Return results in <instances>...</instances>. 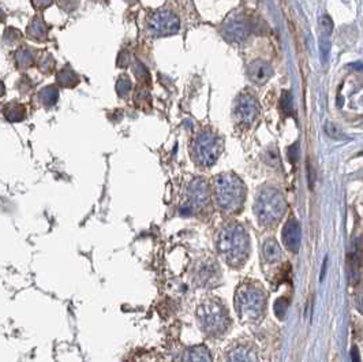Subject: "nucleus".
Instances as JSON below:
<instances>
[{
	"label": "nucleus",
	"instance_id": "f257e3e1",
	"mask_svg": "<svg viewBox=\"0 0 363 362\" xmlns=\"http://www.w3.org/2000/svg\"><path fill=\"white\" fill-rule=\"evenodd\" d=\"M216 248L220 257L227 264L233 268H239L249 257L250 238L240 224L228 223L218 231Z\"/></svg>",
	"mask_w": 363,
	"mask_h": 362
},
{
	"label": "nucleus",
	"instance_id": "f03ea898",
	"mask_svg": "<svg viewBox=\"0 0 363 362\" xmlns=\"http://www.w3.org/2000/svg\"><path fill=\"white\" fill-rule=\"evenodd\" d=\"M266 306V294L262 286L255 282H246L239 286L235 295L236 313L243 321H259Z\"/></svg>",
	"mask_w": 363,
	"mask_h": 362
},
{
	"label": "nucleus",
	"instance_id": "7ed1b4c3",
	"mask_svg": "<svg viewBox=\"0 0 363 362\" xmlns=\"http://www.w3.org/2000/svg\"><path fill=\"white\" fill-rule=\"evenodd\" d=\"M214 194L218 208L227 213L238 212L246 197L244 185L233 174H221L214 179Z\"/></svg>",
	"mask_w": 363,
	"mask_h": 362
},
{
	"label": "nucleus",
	"instance_id": "20e7f679",
	"mask_svg": "<svg viewBox=\"0 0 363 362\" xmlns=\"http://www.w3.org/2000/svg\"><path fill=\"white\" fill-rule=\"evenodd\" d=\"M198 324L207 337H221L229 327V316L225 306L216 298L203 302L197 311Z\"/></svg>",
	"mask_w": 363,
	"mask_h": 362
},
{
	"label": "nucleus",
	"instance_id": "39448f33",
	"mask_svg": "<svg viewBox=\"0 0 363 362\" xmlns=\"http://www.w3.org/2000/svg\"><path fill=\"white\" fill-rule=\"evenodd\" d=\"M285 200L275 187H265L257 196L254 211L259 223L264 226H275L280 222L285 212Z\"/></svg>",
	"mask_w": 363,
	"mask_h": 362
},
{
	"label": "nucleus",
	"instance_id": "423d86ee",
	"mask_svg": "<svg viewBox=\"0 0 363 362\" xmlns=\"http://www.w3.org/2000/svg\"><path fill=\"white\" fill-rule=\"evenodd\" d=\"M221 152V142L212 133H203L194 144V159L201 166H212Z\"/></svg>",
	"mask_w": 363,
	"mask_h": 362
},
{
	"label": "nucleus",
	"instance_id": "0eeeda50",
	"mask_svg": "<svg viewBox=\"0 0 363 362\" xmlns=\"http://www.w3.org/2000/svg\"><path fill=\"white\" fill-rule=\"evenodd\" d=\"M151 29L155 34H171L179 29L178 18L170 11H157L149 21Z\"/></svg>",
	"mask_w": 363,
	"mask_h": 362
},
{
	"label": "nucleus",
	"instance_id": "6e6552de",
	"mask_svg": "<svg viewBox=\"0 0 363 362\" xmlns=\"http://www.w3.org/2000/svg\"><path fill=\"white\" fill-rule=\"evenodd\" d=\"M207 202V186L205 181L202 179H195L190 185L188 189V198L184 208H183V213L188 215L192 211H195L198 208H202Z\"/></svg>",
	"mask_w": 363,
	"mask_h": 362
},
{
	"label": "nucleus",
	"instance_id": "1a4fd4ad",
	"mask_svg": "<svg viewBox=\"0 0 363 362\" xmlns=\"http://www.w3.org/2000/svg\"><path fill=\"white\" fill-rule=\"evenodd\" d=\"M236 118L240 123L244 124H251L257 119V116L259 114V107L257 100L253 96H240L236 104Z\"/></svg>",
	"mask_w": 363,
	"mask_h": 362
},
{
	"label": "nucleus",
	"instance_id": "9d476101",
	"mask_svg": "<svg viewBox=\"0 0 363 362\" xmlns=\"http://www.w3.org/2000/svg\"><path fill=\"white\" fill-rule=\"evenodd\" d=\"M281 239H283L285 248L288 249L291 253H298V250L301 248L302 233L301 226L295 219H290L285 223L283 227V233H281Z\"/></svg>",
	"mask_w": 363,
	"mask_h": 362
},
{
	"label": "nucleus",
	"instance_id": "9b49d317",
	"mask_svg": "<svg viewBox=\"0 0 363 362\" xmlns=\"http://www.w3.org/2000/svg\"><path fill=\"white\" fill-rule=\"evenodd\" d=\"M273 75V68L265 60H254L249 66V78L257 85H264Z\"/></svg>",
	"mask_w": 363,
	"mask_h": 362
},
{
	"label": "nucleus",
	"instance_id": "f8f14e48",
	"mask_svg": "<svg viewBox=\"0 0 363 362\" xmlns=\"http://www.w3.org/2000/svg\"><path fill=\"white\" fill-rule=\"evenodd\" d=\"M225 362H258L257 353L247 345H236L225 356Z\"/></svg>",
	"mask_w": 363,
	"mask_h": 362
},
{
	"label": "nucleus",
	"instance_id": "ddd939ff",
	"mask_svg": "<svg viewBox=\"0 0 363 362\" xmlns=\"http://www.w3.org/2000/svg\"><path fill=\"white\" fill-rule=\"evenodd\" d=\"M218 278V269L216 268V264L210 261V263H203L201 267H198L197 274H195V280L198 285L201 286H210L217 282Z\"/></svg>",
	"mask_w": 363,
	"mask_h": 362
},
{
	"label": "nucleus",
	"instance_id": "4468645a",
	"mask_svg": "<svg viewBox=\"0 0 363 362\" xmlns=\"http://www.w3.org/2000/svg\"><path fill=\"white\" fill-rule=\"evenodd\" d=\"M182 362H212V357L206 347L197 346L188 349L182 358Z\"/></svg>",
	"mask_w": 363,
	"mask_h": 362
},
{
	"label": "nucleus",
	"instance_id": "2eb2a0df",
	"mask_svg": "<svg viewBox=\"0 0 363 362\" xmlns=\"http://www.w3.org/2000/svg\"><path fill=\"white\" fill-rule=\"evenodd\" d=\"M262 253H264V259L268 263H277L281 259V249L275 239H268L264 243Z\"/></svg>",
	"mask_w": 363,
	"mask_h": 362
},
{
	"label": "nucleus",
	"instance_id": "dca6fc26",
	"mask_svg": "<svg viewBox=\"0 0 363 362\" xmlns=\"http://www.w3.org/2000/svg\"><path fill=\"white\" fill-rule=\"evenodd\" d=\"M227 31H228V36L231 37V38L240 40V38H243V37L246 36V33H247L246 22L235 19V21L229 23V26L227 27Z\"/></svg>",
	"mask_w": 363,
	"mask_h": 362
},
{
	"label": "nucleus",
	"instance_id": "f3484780",
	"mask_svg": "<svg viewBox=\"0 0 363 362\" xmlns=\"http://www.w3.org/2000/svg\"><path fill=\"white\" fill-rule=\"evenodd\" d=\"M359 279V253L350 256V282L355 285Z\"/></svg>",
	"mask_w": 363,
	"mask_h": 362
},
{
	"label": "nucleus",
	"instance_id": "a211bd4d",
	"mask_svg": "<svg viewBox=\"0 0 363 362\" xmlns=\"http://www.w3.org/2000/svg\"><path fill=\"white\" fill-rule=\"evenodd\" d=\"M287 308H288V301H287V298L281 297V298L276 301L273 309H275V315L277 316V319H280V320L284 319L285 313H287Z\"/></svg>",
	"mask_w": 363,
	"mask_h": 362
},
{
	"label": "nucleus",
	"instance_id": "6ab92c4d",
	"mask_svg": "<svg viewBox=\"0 0 363 362\" xmlns=\"http://www.w3.org/2000/svg\"><path fill=\"white\" fill-rule=\"evenodd\" d=\"M325 131H327V134L331 137V138H333V140H342V138H344L346 135L343 134V131L339 127H337L336 124L335 123H327V127H325Z\"/></svg>",
	"mask_w": 363,
	"mask_h": 362
},
{
	"label": "nucleus",
	"instance_id": "aec40b11",
	"mask_svg": "<svg viewBox=\"0 0 363 362\" xmlns=\"http://www.w3.org/2000/svg\"><path fill=\"white\" fill-rule=\"evenodd\" d=\"M281 108L285 112V115H290L292 112V97H291L290 92H283L281 94Z\"/></svg>",
	"mask_w": 363,
	"mask_h": 362
},
{
	"label": "nucleus",
	"instance_id": "412c9836",
	"mask_svg": "<svg viewBox=\"0 0 363 362\" xmlns=\"http://www.w3.org/2000/svg\"><path fill=\"white\" fill-rule=\"evenodd\" d=\"M320 26H321V30L324 31V34H327L329 36L333 30V22L332 19L329 18L328 15H324L321 16V19H320Z\"/></svg>",
	"mask_w": 363,
	"mask_h": 362
},
{
	"label": "nucleus",
	"instance_id": "4be33fe9",
	"mask_svg": "<svg viewBox=\"0 0 363 362\" xmlns=\"http://www.w3.org/2000/svg\"><path fill=\"white\" fill-rule=\"evenodd\" d=\"M288 157H290L291 163H296L298 161V157H299V144L296 142L292 146H290L288 149Z\"/></svg>",
	"mask_w": 363,
	"mask_h": 362
},
{
	"label": "nucleus",
	"instance_id": "5701e85b",
	"mask_svg": "<svg viewBox=\"0 0 363 362\" xmlns=\"http://www.w3.org/2000/svg\"><path fill=\"white\" fill-rule=\"evenodd\" d=\"M321 53H322V62L325 63L327 62V56H328V53H329V51H331V42H329V40L328 38H324L321 41Z\"/></svg>",
	"mask_w": 363,
	"mask_h": 362
},
{
	"label": "nucleus",
	"instance_id": "b1692460",
	"mask_svg": "<svg viewBox=\"0 0 363 362\" xmlns=\"http://www.w3.org/2000/svg\"><path fill=\"white\" fill-rule=\"evenodd\" d=\"M351 362H361V357H359V350L358 347L354 346L351 349Z\"/></svg>",
	"mask_w": 363,
	"mask_h": 362
},
{
	"label": "nucleus",
	"instance_id": "393cba45",
	"mask_svg": "<svg viewBox=\"0 0 363 362\" xmlns=\"http://www.w3.org/2000/svg\"><path fill=\"white\" fill-rule=\"evenodd\" d=\"M327 268H328V256L324 259V263H322V269H321V276H320V280L325 279V275H327Z\"/></svg>",
	"mask_w": 363,
	"mask_h": 362
},
{
	"label": "nucleus",
	"instance_id": "a878e982",
	"mask_svg": "<svg viewBox=\"0 0 363 362\" xmlns=\"http://www.w3.org/2000/svg\"><path fill=\"white\" fill-rule=\"evenodd\" d=\"M307 170H309V183H310V187H313V185H314V172H313V168H311L310 164L307 167Z\"/></svg>",
	"mask_w": 363,
	"mask_h": 362
},
{
	"label": "nucleus",
	"instance_id": "bb28decb",
	"mask_svg": "<svg viewBox=\"0 0 363 362\" xmlns=\"http://www.w3.org/2000/svg\"><path fill=\"white\" fill-rule=\"evenodd\" d=\"M355 70H359V71H363V63H353L351 64Z\"/></svg>",
	"mask_w": 363,
	"mask_h": 362
},
{
	"label": "nucleus",
	"instance_id": "cd10ccee",
	"mask_svg": "<svg viewBox=\"0 0 363 362\" xmlns=\"http://www.w3.org/2000/svg\"><path fill=\"white\" fill-rule=\"evenodd\" d=\"M359 309H361V311H363V297H361V298H359Z\"/></svg>",
	"mask_w": 363,
	"mask_h": 362
},
{
	"label": "nucleus",
	"instance_id": "c85d7f7f",
	"mask_svg": "<svg viewBox=\"0 0 363 362\" xmlns=\"http://www.w3.org/2000/svg\"><path fill=\"white\" fill-rule=\"evenodd\" d=\"M363 155V152H362V153H361V156H362Z\"/></svg>",
	"mask_w": 363,
	"mask_h": 362
}]
</instances>
